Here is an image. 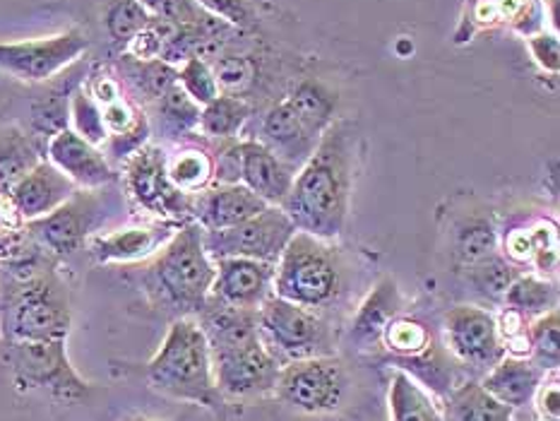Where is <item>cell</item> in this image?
I'll list each match as a JSON object with an SVG mask.
<instances>
[{"label":"cell","instance_id":"cell-1","mask_svg":"<svg viewBox=\"0 0 560 421\" xmlns=\"http://www.w3.org/2000/svg\"><path fill=\"white\" fill-rule=\"evenodd\" d=\"M351 184H354V150L349 132L342 126H330L311 160L296 172L282 210L296 232L335 241L345 232Z\"/></svg>","mask_w":560,"mask_h":421},{"label":"cell","instance_id":"cell-2","mask_svg":"<svg viewBox=\"0 0 560 421\" xmlns=\"http://www.w3.org/2000/svg\"><path fill=\"white\" fill-rule=\"evenodd\" d=\"M144 378L154 393L205 407L226 421V400L217 388L210 344L195 318L184 316L168 325L156 354L144 364Z\"/></svg>","mask_w":560,"mask_h":421},{"label":"cell","instance_id":"cell-3","mask_svg":"<svg viewBox=\"0 0 560 421\" xmlns=\"http://www.w3.org/2000/svg\"><path fill=\"white\" fill-rule=\"evenodd\" d=\"M148 294L178 318H195L207 306L214 284V260L202 244V226L180 224L142 274Z\"/></svg>","mask_w":560,"mask_h":421},{"label":"cell","instance_id":"cell-4","mask_svg":"<svg viewBox=\"0 0 560 421\" xmlns=\"http://www.w3.org/2000/svg\"><path fill=\"white\" fill-rule=\"evenodd\" d=\"M345 289V262L332 241L296 232L275 265V296L318 311Z\"/></svg>","mask_w":560,"mask_h":421},{"label":"cell","instance_id":"cell-5","mask_svg":"<svg viewBox=\"0 0 560 421\" xmlns=\"http://www.w3.org/2000/svg\"><path fill=\"white\" fill-rule=\"evenodd\" d=\"M70 325V299L56 274L30 277L10 296L5 311L10 342H66Z\"/></svg>","mask_w":560,"mask_h":421},{"label":"cell","instance_id":"cell-6","mask_svg":"<svg viewBox=\"0 0 560 421\" xmlns=\"http://www.w3.org/2000/svg\"><path fill=\"white\" fill-rule=\"evenodd\" d=\"M258 335L262 344L287 364V361L330 356V330L318 313L303 308L282 296H270L255 311Z\"/></svg>","mask_w":560,"mask_h":421},{"label":"cell","instance_id":"cell-7","mask_svg":"<svg viewBox=\"0 0 560 421\" xmlns=\"http://www.w3.org/2000/svg\"><path fill=\"white\" fill-rule=\"evenodd\" d=\"M275 395L303 414H332L345 402L347 371L335 354L287 361L279 369Z\"/></svg>","mask_w":560,"mask_h":421},{"label":"cell","instance_id":"cell-8","mask_svg":"<svg viewBox=\"0 0 560 421\" xmlns=\"http://www.w3.org/2000/svg\"><path fill=\"white\" fill-rule=\"evenodd\" d=\"M210 352L217 388L226 402H250L258 397L275 395L282 361L262 344L260 335L229 347L210 349Z\"/></svg>","mask_w":560,"mask_h":421},{"label":"cell","instance_id":"cell-9","mask_svg":"<svg viewBox=\"0 0 560 421\" xmlns=\"http://www.w3.org/2000/svg\"><path fill=\"white\" fill-rule=\"evenodd\" d=\"M10 366L22 390H46L63 402H80L92 390L70 364L66 342H10Z\"/></svg>","mask_w":560,"mask_h":421},{"label":"cell","instance_id":"cell-10","mask_svg":"<svg viewBox=\"0 0 560 421\" xmlns=\"http://www.w3.org/2000/svg\"><path fill=\"white\" fill-rule=\"evenodd\" d=\"M296 234L287 212L277 204H267L258 214L248 217L236 226L219 229V232H202V244L207 256L219 258H253L277 265L289 238Z\"/></svg>","mask_w":560,"mask_h":421},{"label":"cell","instance_id":"cell-11","mask_svg":"<svg viewBox=\"0 0 560 421\" xmlns=\"http://www.w3.org/2000/svg\"><path fill=\"white\" fill-rule=\"evenodd\" d=\"M126 188L144 212L160 222L186 224L190 220V198L180 192L166 174V154L156 144H144L136 154L128 156Z\"/></svg>","mask_w":560,"mask_h":421},{"label":"cell","instance_id":"cell-12","mask_svg":"<svg viewBox=\"0 0 560 421\" xmlns=\"http://www.w3.org/2000/svg\"><path fill=\"white\" fill-rule=\"evenodd\" d=\"M90 39L80 30L27 42H0V70L22 82H46L88 54Z\"/></svg>","mask_w":560,"mask_h":421},{"label":"cell","instance_id":"cell-13","mask_svg":"<svg viewBox=\"0 0 560 421\" xmlns=\"http://www.w3.org/2000/svg\"><path fill=\"white\" fill-rule=\"evenodd\" d=\"M445 347L457 364L486 373L505 356L498 318L489 308L457 304L445 316Z\"/></svg>","mask_w":560,"mask_h":421},{"label":"cell","instance_id":"cell-14","mask_svg":"<svg viewBox=\"0 0 560 421\" xmlns=\"http://www.w3.org/2000/svg\"><path fill=\"white\" fill-rule=\"evenodd\" d=\"M275 294V265L253 258L214 260L212 299L226 306L258 311Z\"/></svg>","mask_w":560,"mask_h":421},{"label":"cell","instance_id":"cell-15","mask_svg":"<svg viewBox=\"0 0 560 421\" xmlns=\"http://www.w3.org/2000/svg\"><path fill=\"white\" fill-rule=\"evenodd\" d=\"M90 192L92 190L75 192L63 204H58L54 212L27 222L30 232L39 238L46 250L56 253V256H72L88 244L94 224V200Z\"/></svg>","mask_w":560,"mask_h":421},{"label":"cell","instance_id":"cell-16","mask_svg":"<svg viewBox=\"0 0 560 421\" xmlns=\"http://www.w3.org/2000/svg\"><path fill=\"white\" fill-rule=\"evenodd\" d=\"M48 162L68 176L78 190H100L116 180V172L102 148L80 138L70 128H60L48 142Z\"/></svg>","mask_w":560,"mask_h":421},{"label":"cell","instance_id":"cell-17","mask_svg":"<svg viewBox=\"0 0 560 421\" xmlns=\"http://www.w3.org/2000/svg\"><path fill=\"white\" fill-rule=\"evenodd\" d=\"M323 136L313 130L303 116L296 112L294 104L282 100L275 104L270 112L262 116L260 124V138L267 150L279 156L284 164H289L294 172L311 160V154L318 148Z\"/></svg>","mask_w":560,"mask_h":421},{"label":"cell","instance_id":"cell-18","mask_svg":"<svg viewBox=\"0 0 560 421\" xmlns=\"http://www.w3.org/2000/svg\"><path fill=\"white\" fill-rule=\"evenodd\" d=\"M75 192V184L46 160L30 166L27 172L18 176V180L10 188V202L12 210L20 214V220L32 222L54 212L58 204H63Z\"/></svg>","mask_w":560,"mask_h":421},{"label":"cell","instance_id":"cell-19","mask_svg":"<svg viewBox=\"0 0 560 421\" xmlns=\"http://www.w3.org/2000/svg\"><path fill=\"white\" fill-rule=\"evenodd\" d=\"M265 208L267 202L243 184H214L190 198V220L200 224L202 232H219L246 222Z\"/></svg>","mask_w":560,"mask_h":421},{"label":"cell","instance_id":"cell-20","mask_svg":"<svg viewBox=\"0 0 560 421\" xmlns=\"http://www.w3.org/2000/svg\"><path fill=\"white\" fill-rule=\"evenodd\" d=\"M178 229V226H176ZM174 224H144V226H120L108 234H92L88 248L94 262L100 265H130L150 260L162 250L168 238L174 236Z\"/></svg>","mask_w":560,"mask_h":421},{"label":"cell","instance_id":"cell-21","mask_svg":"<svg viewBox=\"0 0 560 421\" xmlns=\"http://www.w3.org/2000/svg\"><path fill=\"white\" fill-rule=\"evenodd\" d=\"M241 156V184L250 188L255 196L262 198L267 204L282 208L291 186H294L296 172L275 156L258 140H241L238 142Z\"/></svg>","mask_w":560,"mask_h":421},{"label":"cell","instance_id":"cell-22","mask_svg":"<svg viewBox=\"0 0 560 421\" xmlns=\"http://www.w3.org/2000/svg\"><path fill=\"white\" fill-rule=\"evenodd\" d=\"M546 373L534 364L527 356H513L505 354L498 364H493L481 376L483 390H489L495 400L503 405L520 409L532 402L534 393H537L539 383L544 381Z\"/></svg>","mask_w":560,"mask_h":421},{"label":"cell","instance_id":"cell-23","mask_svg":"<svg viewBox=\"0 0 560 421\" xmlns=\"http://www.w3.org/2000/svg\"><path fill=\"white\" fill-rule=\"evenodd\" d=\"M401 292L393 277H383L381 282L373 286V292L363 299L354 320H351V337L361 347L381 344V335L387 328V323L397 318L401 313Z\"/></svg>","mask_w":560,"mask_h":421},{"label":"cell","instance_id":"cell-24","mask_svg":"<svg viewBox=\"0 0 560 421\" xmlns=\"http://www.w3.org/2000/svg\"><path fill=\"white\" fill-rule=\"evenodd\" d=\"M387 405L389 421H447L438 397L399 369H393Z\"/></svg>","mask_w":560,"mask_h":421},{"label":"cell","instance_id":"cell-25","mask_svg":"<svg viewBox=\"0 0 560 421\" xmlns=\"http://www.w3.org/2000/svg\"><path fill=\"white\" fill-rule=\"evenodd\" d=\"M447 414L450 421H513L515 409L495 400L479 381H467L447 395Z\"/></svg>","mask_w":560,"mask_h":421},{"label":"cell","instance_id":"cell-26","mask_svg":"<svg viewBox=\"0 0 560 421\" xmlns=\"http://www.w3.org/2000/svg\"><path fill=\"white\" fill-rule=\"evenodd\" d=\"M505 308L517 313L522 320H534L558 308V289L541 274H517L503 296Z\"/></svg>","mask_w":560,"mask_h":421},{"label":"cell","instance_id":"cell-27","mask_svg":"<svg viewBox=\"0 0 560 421\" xmlns=\"http://www.w3.org/2000/svg\"><path fill=\"white\" fill-rule=\"evenodd\" d=\"M250 116V106L236 94H219L200 108L198 130L212 140H234Z\"/></svg>","mask_w":560,"mask_h":421},{"label":"cell","instance_id":"cell-28","mask_svg":"<svg viewBox=\"0 0 560 421\" xmlns=\"http://www.w3.org/2000/svg\"><path fill=\"white\" fill-rule=\"evenodd\" d=\"M168 180L186 196H195L214 184V160L210 152L186 148L174 156H166Z\"/></svg>","mask_w":560,"mask_h":421},{"label":"cell","instance_id":"cell-29","mask_svg":"<svg viewBox=\"0 0 560 421\" xmlns=\"http://www.w3.org/2000/svg\"><path fill=\"white\" fill-rule=\"evenodd\" d=\"M433 335L423 323L409 316H399L387 323V328L381 335V347L387 352V364H395L401 359H411L423 354L425 349L433 347Z\"/></svg>","mask_w":560,"mask_h":421},{"label":"cell","instance_id":"cell-30","mask_svg":"<svg viewBox=\"0 0 560 421\" xmlns=\"http://www.w3.org/2000/svg\"><path fill=\"white\" fill-rule=\"evenodd\" d=\"M498 250V234L493 222L486 217H469L455 229V260L462 268L479 262Z\"/></svg>","mask_w":560,"mask_h":421},{"label":"cell","instance_id":"cell-31","mask_svg":"<svg viewBox=\"0 0 560 421\" xmlns=\"http://www.w3.org/2000/svg\"><path fill=\"white\" fill-rule=\"evenodd\" d=\"M527 337H529V359L537 364L544 373L558 371L560 366V316L558 308L544 313V316L529 320L527 325Z\"/></svg>","mask_w":560,"mask_h":421},{"label":"cell","instance_id":"cell-32","mask_svg":"<svg viewBox=\"0 0 560 421\" xmlns=\"http://www.w3.org/2000/svg\"><path fill=\"white\" fill-rule=\"evenodd\" d=\"M467 270H469V282L477 286V292L493 301H503L508 286L513 284V280L520 274L515 270V265L508 258H503L498 250L491 253V256L481 258L479 262L469 265Z\"/></svg>","mask_w":560,"mask_h":421},{"label":"cell","instance_id":"cell-33","mask_svg":"<svg viewBox=\"0 0 560 421\" xmlns=\"http://www.w3.org/2000/svg\"><path fill=\"white\" fill-rule=\"evenodd\" d=\"M140 3L154 20L172 24L176 30H205L222 22L207 15L195 0H140Z\"/></svg>","mask_w":560,"mask_h":421},{"label":"cell","instance_id":"cell-34","mask_svg":"<svg viewBox=\"0 0 560 421\" xmlns=\"http://www.w3.org/2000/svg\"><path fill=\"white\" fill-rule=\"evenodd\" d=\"M154 17L148 10L142 8L140 0H114L112 5L106 8L104 24L106 32L114 42L128 44L132 36H138Z\"/></svg>","mask_w":560,"mask_h":421},{"label":"cell","instance_id":"cell-35","mask_svg":"<svg viewBox=\"0 0 560 421\" xmlns=\"http://www.w3.org/2000/svg\"><path fill=\"white\" fill-rule=\"evenodd\" d=\"M70 120L72 128L80 138L102 148L108 140V130L104 124V114L102 106L92 100V94L88 90H78L70 100Z\"/></svg>","mask_w":560,"mask_h":421},{"label":"cell","instance_id":"cell-36","mask_svg":"<svg viewBox=\"0 0 560 421\" xmlns=\"http://www.w3.org/2000/svg\"><path fill=\"white\" fill-rule=\"evenodd\" d=\"M178 84H180V90H184L200 108L222 94L210 63H207L202 56H190L184 60V63H180Z\"/></svg>","mask_w":560,"mask_h":421},{"label":"cell","instance_id":"cell-37","mask_svg":"<svg viewBox=\"0 0 560 421\" xmlns=\"http://www.w3.org/2000/svg\"><path fill=\"white\" fill-rule=\"evenodd\" d=\"M160 116H162L164 128L168 132H174V136H178V132H190L198 128L200 106L195 104L176 82L174 87H168L160 96Z\"/></svg>","mask_w":560,"mask_h":421},{"label":"cell","instance_id":"cell-38","mask_svg":"<svg viewBox=\"0 0 560 421\" xmlns=\"http://www.w3.org/2000/svg\"><path fill=\"white\" fill-rule=\"evenodd\" d=\"M219 90L226 92H241L243 87H248L255 75V68L246 56H219L217 63L210 66Z\"/></svg>","mask_w":560,"mask_h":421},{"label":"cell","instance_id":"cell-39","mask_svg":"<svg viewBox=\"0 0 560 421\" xmlns=\"http://www.w3.org/2000/svg\"><path fill=\"white\" fill-rule=\"evenodd\" d=\"M207 15L222 20L231 27H250L253 24V12L246 0H195Z\"/></svg>","mask_w":560,"mask_h":421},{"label":"cell","instance_id":"cell-40","mask_svg":"<svg viewBox=\"0 0 560 421\" xmlns=\"http://www.w3.org/2000/svg\"><path fill=\"white\" fill-rule=\"evenodd\" d=\"M527 48L544 72H551V75H558L560 68V42L556 32H537L527 36Z\"/></svg>","mask_w":560,"mask_h":421},{"label":"cell","instance_id":"cell-41","mask_svg":"<svg viewBox=\"0 0 560 421\" xmlns=\"http://www.w3.org/2000/svg\"><path fill=\"white\" fill-rule=\"evenodd\" d=\"M534 409L541 421H560V385H558V371L546 373L539 383L537 393L532 397Z\"/></svg>","mask_w":560,"mask_h":421},{"label":"cell","instance_id":"cell-42","mask_svg":"<svg viewBox=\"0 0 560 421\" xmlns=\"http://www.w3.org/2000/svg\"><path fill=\"white\" fill-rule=\"evenodd\" d=\"M132 421H162V419H150V417H138V419H132Z\"/></svg>","mask_w":560,"mask_h":421}]
</instances>
